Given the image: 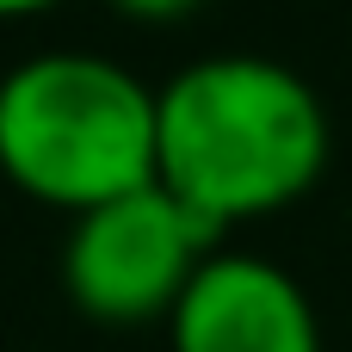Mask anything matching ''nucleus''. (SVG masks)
<instances>
[{
    "label": "nucleus",
    "mask_w": 352,
    "mask_h": 352,
    "mask_svg": "<svg viewBox=\"0 0 352 352\" xmlns=\"http://www.w3.org/2000/svg\"><path fill=\"white\" fill-rule=\"evenodd\" d=\"M0 173L50 210L155 186V87L93 50H37L0 74Z\"/></svg>",
    "instance_id": "obj_2"
},
{
    "label": "nucleus",
    "mask_w": 352,
    "mask_h": 352,
    "mask_svg": "<svg viewBox=\"0 0 352 352\" xmlns=\"http://www.w3.org/2000/svg\"><path fill=\"white\" fill-rule=\"evenodd\" d=\"M118 12H130V19H155V25H167V19H186L192 6H204V0H111Z\"/></svg>",
    "instance_id": "obj_5"
},
{
    "label": "nucleus",
    "mask_w": 352,
    "mask_h": 352,
    "mask_svg": "<svg viewBox=\"0 0 352 352\" xmlns=\"http://www.w3.org/2000/svg\"><path fill=\"white\" fill-rule=\"evenodd\" d=\"M56 0H0V19H31V12H50Z\"/></svg>",
    "instance_id": "obj_6"
},
{
    "label": "nucleus",
    "mask_w": 352,
    "mask_h": 352,
    "mask_svg": "<svg viewBox=\"0 0 352 352\" xmlns=\"http://www.w3.org/2000/svg\"><path fill=\"white\" fill-rule=\"evenodd\" d=\"M173 352H322L309 291L266 254L217 248L167 309Z\"/></svg>",
    "instance_id": "obj_4"
},
{
    "label": "nucleus",
    "mask_w": 352,
    "mask_h": 352,
    "mask_svg": "<svg viewBox=\"0 0 352 352\" xmlns=\"http://www.w3.org/2000/svg\"><path fill=\"white\" fill-rule=\"evenodd\" d=\"M322 167L328 111L316 87L272 56H198L155 87V186L217 235L297 204Z\"/></svg>",
    "instance_id": "obj_1"
},
{
    "label": "nucleus",
    "mask_w": 352,
    "mask_h": 352,
    "mask_svg": "<svg viewBox=\"0 0 352 352\" xmlns=\"http://www.w3.org/2000/svg\"><path fill=\"white\" fill-rule=\"evenodd\" d=\"M217 241L223 235L173 192L142 186L74 217L62 241V285L93 322H155L179 303L186 278L204 254H217Z\"/></svg>",
    "instance_id": "obj_3"
}]
</instances>
